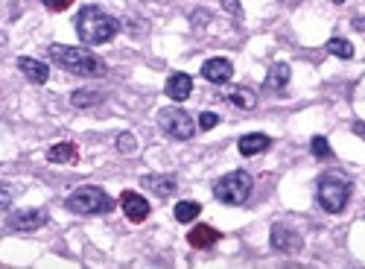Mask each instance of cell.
<instances>
[{"label": "cell", "instance_id": "6da1fadb", "mask_svg": "<svg viewBox=\"0 0 365 269\" xmlns=\"http://www.w3.org/2000/svg\"><path fill=\"white\" fill-rule=\"evenodd\" d=\"M76 36L82 38L85 47H99V44H108L117 32L120 24L117 18H112L108 12H103L99 6H85L79 15H76Z\"/></svg>", "mask_w": 365, "mask_h": 269}, {"label": "cell", "instance_id": "7a4b0ae2", "mask_svg": "<svg viewBox=\"0 0 365 269\" xmlns=\"http://www.w3.org/2000/svg\"><path fill=\"white\" fill-rule=\"evenodd\" d=\"M50 56L59 68L76 73V77H91V73H103L105 64L99 56H94L91 50L85 47H71V44H53L50 47Z\"/></svg>", "mask_w": 365, "mask_h": 269}, {"label": "cell", "instance_id": "3957f363", "mask_svg": "<svg viewBox=\"0 0 365 269\" xmlns=\"http://www.w3.org/2000/svg\"><path fill=\"white\" fill-rule=\"evenodd\" d=\"M351 179L345 173H325L318 179V188H316V199L327 214H339L348 208V199H351Z\"/></svg>", "mask_w": 365, "mask_h": 269}, {"label": "cell", "instance_id": "277c9868", "mask_svg": "<svg viewBox=\"0 0 365 269\" xmlns=\"http://www.w3.org/2000/svg\"><path fill=\"white\" fill-rule=\"evenodd\" d=\"M254 190V181L249 173H242V170H234V173H225L223 179L214 181V196L216 202H223V205H242Z\"/></svg>", "mask_w": 365, "mask_h": 269}, {"label": "cell", "instance_id": "5b68a950", "mask_svg": "<svg viewBox=\"0 0 365 269\" xmlns=\"http://www.w3.org/2000/svg\"><path fill=\"white\" fill-rule=\"evenodd\" d=\"M68 208L73 214H82V217H88V214H108L114 208V199L103 188L85 185V188H76L68 196Z\"/></svg>", "mask_w": 365, "mask_h": 269}, {"label": "cell", "instance_id": "8992f818", "mask_svg": "<svg viewBox=\"0 0 365 269\" xmlns=\"http://www.w3.org/2000/svg\"><path fill=\"white\" fill-rule=\"evenodd\" d=\"M158 126H161L164 135L173 138V141H190V138L196 135L193 117L187 114L184 109H179V105L161 109V112H158Z\"/></svg>", "mask_w": 365, "mask_h": 269}, {"label": "cell", "instance_id": "52a82bcc", "mask_svg": "<svg viewBox=\"0 0 365 269\" xmlns=\"http://www.w3.org/2000/svg\"><path fill=\"white\" fill-rule=\"evenodd\" d=\"M269 243H272V249L281 252V255H298V252H301V246H304V238L292 229V225L278 222V225H272Z\"/></svg>", "mask_w": 365, "mask_h": 269}, {"label": "cell", "instance_id": "ba28073f", "mask_svg": "<svg viewBox=\"0 0 365 269\" xmlns=\"http://www.w3.org/2000/svg\"><path fill=\"white\" fill-rule=\"evenodd\" d=\"M120 208H123V214H126V220H131V222H143L149 217V202L140 196V193H131V190H123L120 193Z\"/></svg>", "mask_w": 365, "mask_h": 269}, {"label": "cell", "instance_id": "9c48e42d", "mask_svg": "<svg viewBox=\"0 0 365 269\" xmlns=\"http://www.w3.org/2000/svg\"><path fill=\"white\" fill-rule=\"evenodd\" d=\"M202 77L207 82H214V85H228L231 77H234V64H231L228 59L223 56H216V59H207L202 64Z\"/></svg>", "mask_w": 365, "mask_h": 269}, {"label": "cell", "instance_id": "30bf717a", "mask_svg": "<svg viewBox=\"0 0 365 269\" xmlns=\"http://www.w3.org/2000/svg\"><path fill=\"white\" fill-rule=\"evenodd\" d=\"M44 222H47V211H15L6 220V225L12 231H36Z\"/></svg>", "mask_w": 365, "mask_h": 269}, {"label": "cell", "instance_id": "8fae6325", "mask_svg": "<svg viewBox=\"0 0 365 269\" xmlns=\"http://www.w3.org/2000/svg\"><path fill=\"white\" fill-rule=\"evenodd\" d=\"M18 71L24 73V79H29L32 85H44V82L50 79V68H47V62L32 59V56H21V59H18Z\"/></svg>", "mask_w": 365, "mask_h": 269}, {"label": "cell", "instance_id": "7c38bea8", "mask_svg": "<svg viewBox=\"0 0 365 269\" xmlns=\"http://www.w3.org/2000/svg\"><path fill=\"white\" fill-rule=\"evenodd\" d=\"M164 94H167L173 103H184L187 97L193 94V79L187 77V73H170L167 85H164Z\"/></svg>", "mask_w": 365, "mask_h": 269}, {"label": "cell", "instance_id": "4fadbf2b", "mask_svg": "<svg viewBox=\"0 0 365 269\" xmlns=\"http://www.w3.org/2000/svg\"><path fill=\"white\" fill-rule=\"evenodd\" d=\"M272 146V138L269 135H263V132H251V135H242L240 141H237V149H240V155H260V153H266V149Z\"/></svg>", "mask_w": 365, "mask_h": 269}, {"label": "cell", "instance_id": "5bb4252c", "mask_svg": "<svg viewBox=\"0 0 365 269\" xmlns=\"http://www.w3.org/2000/svg\"><path fill=\"white\" fill-rule=\"evenodd\" d=\"M187 243L193 246V249H211L214 243H219V231L214 229V225H196V229H190V234H187Z\"/></svg>", "mask_w": 365, "mask_h": 269}, {"label": "cell", "instance_id": "9a60e30c", "mask_svg": "<svg viewBox=\"0 0 365 269\" xmlns=\"http://www.w3.org/2000/svg\"><path fill=\"white\" fill-rule=\"evenodd\" d=\"M140 185L147 190H155L158 196H173L175 188H179V181H175V176L167 173V176H143Z\"/></svg>", "mask_w": 365, "mask_h": 269}, {"label": "cell", "instance_id": "2e32d148", "mask_svg": "<svg viewBox=\"0 0 365 269\" xmlns=\"http://www.w3.org/2000/svg\"><path fill=\"white\" fill-rule=\"evenodd\" d=\"M79 158V153H76V146L71 141H62V144H53L47 149V161L50 164H73V161Z\"/></svg>", "mask_w": 365, "mask_h": 269}, {"label": "cell", "instance_id": "e0dca14e", "mask_svg": "<svg viewBox=\"0 0 365 269\" xmlns=\"http://www.w3.org/2000/svg\"><path fill=\"white\" fill-rule=\"evenodd\" d=\"M225 97H228V103H234L242 112H251L254 105H257V94H254L251 88H228Z\"/></svg>", "mask_w": 365, "mask_h": 269}, {"label": "cell", "instance_id": "ac0fdd59", "mask_svg": "<svg viewBox=\"0 0 365 269\" xmlns=\"http://www.w3.org/2000/svg\"><path fill=\"white\" fill-rule=\"evenodd\" d=\"M286 82H290V64H272V71H269V77H266V88H275V91H284L286 88Z\"/></svg>", "mask_w": 365, "mask_h": 269}, {"label": "cell", "instance_id": "d6986e66", "mask_svg": "<svg viewBox=\"0 0 365 269\" xmlns=\"http://www.w3.org/2000/svg\"><path fill=\"white\" fill-rule=\"evenodd\" d=\"M327 53H330V56H336V59H353V44H351V41L348 38H330L327 41Z\"/></svg>", "mask_w": 365, "mask_h": 269}, {"label": "cell", "instance_id": "ffe728a7", "mask_svg": "<svg viewBox=\"0 0 365 269\" xmlns=\"http://www.w3.org/2000/svg\"><path fill=\"white\" fill-rule=\"evenodd\" d=\"M199 211H202V208H199V202H179L173 214H175V220H179V222H193L199 217Z\"/></svg>", "mask_w": 365, "mask_h": 269}, {"label": "cell", "instance_id": "44dd1931", "mask_svg": "<svg viewBox=\"0 0 365 269\" xmlns=\"http://www.w3.org/2000/svg\"><path fill=\"white\" fill-rule=\"evenodd\" d=\"M99 100H103V94H99V91H73L71 94V103L76 105V109H88V105H94Z\"/></svg>", "mask_w": 365, "mask_h": 269}, {"label": "cell", "instance_id": "7402d4cb", "mask_svg": "<svg viewBox=\"0 0 365 269\" xmlns=\"http://www.w3.org/2000/svg\"><path fill=\"white\" fill-rule=\"evenodd\" d=\"M117 149L123 155H135L138 153V138L131 135V132H120L117 135Z\"/></svg>", "mask_w": 365, "mask_h": 269}, {"label": "cell", "instance_id": "603a6c76", "mask_svg": "<svg viewBox=\"0 0 365 269\" xmlns=\"http://www.w3.org/2000/svg\"><path fill=\"white\" fill-rule=\"evenodd\" d=\"M310 149H313L316 158H333V149H330L327 138H322V135H316L313 141H310Z\"/></svg>", "mask_w": 365, "mask_h": 269}, {"label": "cell", "instance_id": "cb8c5ba5", "mask_svg": "<svg viewBox=\"0 0 365 269\" xmlns=\"http://www.w3.org/2000/svg\"><path fill=\"white\" fill-rule=\"evenodd\" d=\"M219 123V117L214 114V112H202V117H199V129H202V132H207V129H214Z\"/></svg>", "mask_w": 365, "mask_h": 269}, {"label": "cell", "instance_id": "d4e9b609", "mask_svg": "<svg viewBox=\"0 0 365 269\" xmlns=\"http://www.w3.org/2000/svg\"><path fill=\"white\" fill-rule=\"evenodd\" d=\"M219 3H223L225 6V12L231 15V18H242V6H240V0H219Z\"/></svg>", "mask_w": 365, "mask_h": 269}, {"label": "cell", "instance_id": "484cf974", "mask_svg": "<svg viewBox=\"0 0 365 269\" xmlns=\"http://www.w3.org/2000/svg\"><path fill=\"white\" fill-rule=\"evenodd\" d=\"M41 3L47 6L50 12H62V9H68V6L73 3V0H41Z\"/></svg>", "mask_w": 365, "mask_h": 269}, {"label": "cell", "instance_id": "4316f807", "mask_svg": "<svg viewBox=\"0 0 365 269\" xmlns=\"http://www.w3.org/2000/svg\"><path fill=\"white\" fill-rule=\"evenodd\" d=\"M9 205H12V190L6 185H0V208H9Z\"/></svg>", "mask_w": 365, "mask_h": 269}, {"label": "cell", "instance_id": "83f0119b", "mask_svg": "<svg viewBox=\"0 0 365 269\" xmlns=\"http://www.w3.org/2000/svg\"><path fill=\"white\" fill-rule=\"evenodd\" d=\"M353 29H360V32H365V18L360 15V18H353Z\"/></svg>", "mask_w": 365, "mask_h": 269}, {"label": "cell", "instance_id": "f1b7e54d", "mask_svg": "<svg viewBox=\"0 0 365 269\" xmlns=\"http://www.w3.org/2000/svg\"><path fill=\"white\" fill-rule=\"evenodd\" d=\"M357 132H360V135H365V126H362V123H357Z\"/></svg>", "mask_w": 365, "mask_h": 269}, {"label": "cell", "instance_id": "f546056e", "mask_svg": "<svg viewBox=\"0 0 365 269\" xmlns=\"http://www.w3.org/2000/svg\"><path fill=\"white\" fill-rule=\"evenodd\" d=\"M333 3H345V0H333Z\"/></svg>", "mask_w": 365, "mask_h": 269}]
</instances>
